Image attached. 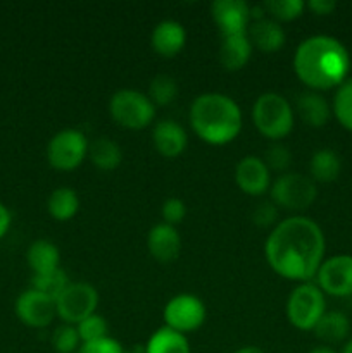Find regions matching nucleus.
I'll return each mask as SVG.
<instances>
[{"label":"nucleus","instance_id":"nucleus-1","mask_svg":"<svg viewBox=\"0 0 352 353\" xmlns=\"http://www.w3.org/2000/svg\"><path fill=\"white\" fill-rule=\"evenodd\" d=\"M323 230L306 216H292L273 228L264 245L269 268L290 281L307 283L316 278L324 261Z\"/></svg>","mask_w":352,"mask_h":353},{"label":"nucleus","instance_id":"nucleus-2","mask_svg":"<svg viewBox=\"0 0 352 353\" xmlns=\"http://www.w3.org/2000/svg\"><path fill=\"white\" fill-rule=\"evenodd\" d=\"M351 55L340 40L328 34H314L300 41L293 54L297 78L313 92L338 88L347 79Z\"/></svg>","mask_w":352,"mask_h":353},{"label":"nucleus","instance_id":"nucleus-3","mask_svg":"<svg viewBox=\"0 0 352 353\" xmlns=\"http://www.w3.org/2000/svg\"><path fill=\"white\" fill-rule=\"evenodd\" d=\"M190 124L197 137L209 145H226L240 134L244 117L238 103L224 93L197 97L190 107Z\"/></svg>","mask_w":352,"mask_h":353},{"label":"nucleus","instance_id":"nucleus-4","mask_svg":"<svg viewBox=\"0 0 352 353\" xmlns=\"http://www.w3.org/2000/svg\"><path fill=\"white\" fill-rule=\"evenodd\" d=\"M252 121L259 133L264 138L278 141L292 131L293 109L289 100L275 92L262 93L252 105Z\"/></svg>","mask_w":352,"mask_h":353},{"label":"nucleus","instance_id":"nucleus-5","mask_svg":"<svg viewBox=\"0 0 352 353\" xmlns=\"http://www.w3.org/2000/svg\"><path fill=\"white\" fill-rule=\"evenodd\" d=\"M326 312V299L314 283H300L286 300V317L300 331H313Z\"/></svg>","mask_w":352,"mask_h":353},{"label":"nucleus","instance_id":"nucleus-6","mask_svg":"<svg viewBox=\"0 0 352 353\" xmlns=\"http://www.w3.org/2000/svg\"><path fill=\"white\" fill-rule=\"evenodd\" d=\"M110 117L126 130H144L154 121L155 105L138 90H117L109 102Z\"/></svg>","mask_w":352,"mask_h":353},{"label":"nucleus","instance_id":"nucleus-7","mask_svg":"<svg viewBox=\"0 0 352 353\" xmlns=\"http://www.w3.org/2000/svg\"><path fill=\"white\" fill-rule=\"evenodd\" d=\"M269 193H271V202L276 207H282L290 212H302L314 203L317 188L311 176L300 172H285L273 183Z\"/></svg>","mask_w":352,"mask_h":353},{"label":"nucleus","instance_id":"nucleus-8","mask_svg":"<svg viewBox=\"0 0 352 353\" xmlns=\"http://www.w3.org/2000/svg\"><path fill=\"white\" fill-rule=\"evenodd\" d=\"M88 140L79 130H62L47 145V161L62 172L75 171L88 155Z\"/></svg>","mask_w":352,"mask_h":353},{"label":"nucleus","instance_id":"nucleus-9","mask_svg":"<svg viewBox=\"0 0 352 353\" xmlns=\"http://www.w3.org/2000/svg\"><path fill=\"white\" fill-rule=\"evenodd\" d=\"M99 293L90 283H69L64 292L55 299L57 316L68 324H78L95 314Z\"/></svg>","mask_w":352,"mask_h":353},{"label":"nucleus","instance_id":"nucleus-10","mask_svg":"<svg viewBox=\"0 0 352 353\" xmlns=\"http://www.w3.org/2000/svg\"><path fill=\"white\" fill-rule=\"evenodd\" d=\"M206 316L207 310L202 300L190 293L173 296L164 307L166 327L178 331L185 336L192 331L199 330L206 323Z\"/></svg>","mask_w":352,"mask_h":353},{"label":"nucleus","instance_id":"nucleus-11","mask_svg":"<svg viewBox=\"0 0 352 353\" xmlns=\"http://www.w3.org/2000/svg\"><path fill=\"white\" fill-rule=\"evenodd\" d=\"M316 285L324 295L345 296L352 295V255L340 254L324 259L316 272Z\"/></svg>","mask_w":352,"mask_h":353},{"label":"nucleus","instance_id":"nucleus-12","mask_svg":"<svg viewBox=\"0 0 352 353\" xmlns=\"http://www.w3.org/2000/svg\"><path fill=\"white\" fill-rule=\"evenodd\" d=\"M14 310L21 323L26 324L28 327H35V330L50 326L54 317L57 316L55 300L33 288L24 290L17 296Z\"/></svg>","mask_w":352,"mask_h":353},{"label":"nucleus","instance_id":"nucleus-13","mask_svg":"<svg viewBox=\"0 0 352 353\" xmlns=\"http://www.w3.org/2000/svg\"><path fill=\"white\" fill-rule=\"evenodd\" d=\"M211 16L223 37L245 34L251 26V6L244 0H214Z\"/></svg>","mask_w":352,"mask_h":353},{"label":"nucleus","instance_id":"nucleus-14","mask_svg":"<svg viewBox=\"0 0 352 353\" xmlns=\"http://www.w3.org/2000/svg\"><path fill=\"white\" fill-rule=\"evenodd\" d=\"M235 181L247 195L261 196L271 188V171L262 159L248 155L238 161L235 168Z\"/></svg>","mask_w":352,"mask_h":353},{"label":"nucleus","instance_id":"nucleus-15","mask_svg":"<svg viewBox=\"0 0 352 353\" xmlns=\"http://www.w3.org/2000/svg\"><path fill=\"white\" fill-rule=\"evenodd\" d=\"M147 248L152 257L157 262L168 264L178 259L182 250V238L175 226H169L166 223H159L148 231Z\"/></svg>","mask_w":352,"mask_h":353},{"label":"nucleus","instance_id":"nucleus-16","mask_svg":"<svg viewBox=\"0 0 352 353\" xmlns=\"http://www.w3.org/2000/svg\"><path fill=\"white\" fill-rule=\"evenodd\" d=\"M152 140H154L155 150L162 155V157L175 159L185 152L186 145H188V137L183 126H179L176 121L173 119H162L155 124L154 131H152Z\"/></svg>","mask_w":352,"mask_h":353},{"label":"nucleus","instance_id":"nucleus-17","mask_svg":"<svg viewBox=\"0 0 352 353\" xmlns=\"http://www.w3.org/2000/svg\"><path fill=\"white\" fill-rule=\"evenodd\" d=\"M150 43L155 54H159L161 57H175L183 50L186 43L185 28L178 21H161L152 31Z\"/></svg>","mask_w":352,"mask_h":353},{"label":"nucleus","instance_id":"nucleus-18","mask_svg":"<svg viewBox=\"0 0 352 353\" xmlns=\"http://www.w3.org/2000/svg\"><path fill=\"white\" fill-rule=\"evenodd\" d=\"M247 37L251 40L252 47L264 54H273L278 52L285 45L286 33L283 30L282 23L271 19V17H262L259 21H252L248 26Z\"/></svg>","mask_w":352,"mask_h":353},{"label":"nucleus","instance_id":"nucleus-19","mask_svg":"<svg viewBox=\"0 0 352 353\" xmlns=\"http://www.w3.org/2000/svg\"><path fill=\"white\" fill-rule=\"evenodd\" d=\"M252 50H254V47H252L247 33L223 37V41L219 45L221 65L228 71H240L251 61Z\"/></svg>","mask_w":352,"mask_h":353},{"label":"nucleus","instance_id":"nucleus-20","mask_svg":"<svg viewBox=\"0 0 352 353\" xmlns=\"http://www.w3.org/2000/svg\"><path fill=\"white\" fill-rule=\"evenodd\" d=\"M300 119L311 128H323L330 121L331 105L320 92H304L295 102Z\"/></svg>","mask_w":352,"mask_h":353},{"label":"nucleus","instance_id":"nucleus-21","mask_svg":"<svg viewBox=\"0 0 352 353\" xmlns=\"http://www.w3.org/2000/svg\"><path fill=\"white\" fill-rule=\"evenodd\" d=\"M313 331L317 340L331 347V345L344 343L347 340L349 334H351V321L344 312H338V310L328 312L326 310Z\"/></svg>","mask_w":352,"mask_h":353},{"label":"nucleus","instance_id":"nucleus-22","mask_svg":"<svg viewBox=\"0 0 352 353\" xmlns=\"http://www.w3.org/2000/svg\"><path fill=\"white\" fill-rule=\"evenodd\" d=\"M26 262L33 274H45L61 268V252L48 240H35L26 250Z\"/></svg>","mask_w":352,"mask_h":353},{"label":"nucleus","instance_id":"nucleus-23","mask_svg":"<svg viewBox=\"0 0 352 353\" xmlns=\"http://www.w3.org/2000/svg\"><path fill=\"white\" fill-rule=\"evenodd\" d=\"M88 159L100 171H114L123 161V150L114 140L100 137L88 145Z\"/></svg>","mask_w":352,"mask_h":353},{"label":"nucleus","instance_id":"nucleus-24","mask_svg":"<svg viewBox=\"0 0 352 353\" xmlns=\"http://www.w3.org/2000/svg\"><path fill=\"white\" fill-rule=\"evenodd\" d=\"M342 172V161L331 148H321L311 157L309 176L314 183H333Z\"/></svg>","mask_w":352,"mask_h":353},{"label":"nucleus","instance_id":"nucleus-25","mask_svg":"<svg viewBox=\"0 0 352 353\" xmlns=\"http://www.w3.org/2000/svg\"><path fill=\"white\" fill-rule=\"evenodd\" d=\"M144 353H192V348L185 334L164 326L148 338Z\"/></svg>","mask_w":352,"mask_h":353},{"label":"nucleus","instance_id":"nucleus-26","mask_svg":"<svg viewBox=\"0 0 352 353\" xmlns=\"http://www.w3.org/2000/svg\"><path fill=\"white\" fill-rule=\"evenodd\" d=\"M47 210L55 221H69L78 214L79 196L78 193L68 186L54 190L47 200Z\"/></svg>","mask_w":352,"mask_h":353},{"label":"nucleus","instance_id":"nucleus-27","mask_svg":"<svg viewBox=\"0 0 352 353\" xmlns=\"http://www.w3.org/2000/svg\"><path fill=\"white\" fill-rule=\"evenodd\" d=\"M331 112L338 123L352 133V78H347L337 88L331 102Z\"/></svg>","mask_w":352,"mask_h":353},{"label":"nucleus","instance_id":"nucleus-28","mask_svg":"<svg viewBox=\"0 0 352 353\" xmlns=\"http://www.w3.org/2000/svg\"><path fill=\"white\" fill-rule=\"evenodd\" d=\"M147 97L154 105H169L178 97V83L169 74H157L148 85Z\"/></svg>","mask_w":352,"mask_h":353},{"label":"nucleus","instance_id":"nucleus-29","mask_svg":"<svg viewBox=\"0 0 352 353\" xmlns=\"http://www.w3.org/2000/svg\"><path fill=\"white\" fill-rule=\"evenodd\" d=\"M69 283L71 281H69L64 269L59 268L55 271L45 272V274H33V278H31V288L38 290V292L45 293V295L52 296L55 300L64 292Z\"/></svg>","mask_w":352,"mask_h":353},{"label":"nucleus","instance_id":"nucleus-30","mask_svg":"<svg viewBox=\"0 0 352 353\" xmlns=\"http://www.w3.org/2000/svg\"><path fill=\"white\" fill-rule=\"evenodd\" d=\"M262 7L266 14L271 16V19L283 23V21H293L302 16L306 3L302 0H266Z\"/></svg>","mask_w":352,"mask_h":353},{"label":"nucleus","instance_id":"nucleus-31","mask_svg":"<svg viewBox=\"0 0 352 353\" xmlns=\"http://www.w3.org/2000/svg\"><path fill=\"white\" fill-rule=\"evenodd\" d=\"M76 331H78L81 343H88V341L102 340V338L109 336V324L102 316L92 314L81 323L76 324Z\"/></svg>","mask_w":352,"mask_h":353},{"label":"nucleus","instance_id":"nucleus-32","mask_svg":"<svg viewBox=\"0 0 352 353\" xmlns=\"http://www.w3.org/2000/svg\"><path fill=\"white\" fill-rule=\"evenodd\" d=\"M52 345H54L57 353H75L78 352L81 340L76 331V326L72 324H64V326L57 327L52 336Z\"/></svg>","mask_w":352,"mask_h":353},{"label":"nucleus","instance_id":"nucleus-33","mask_svg":"<svg viewBox=\"0 0 352 353\" xmlns=\"http://www.w3.org/2000/svg\"><path fill=\"white\" fill-rule=\"evenodd\" d=\"M262 161L268 165L269 171H286L292 164V152L285 145L273 143L268 147L266 157Z\"/></svg>","mask_w":352,"mask_h":353},{"label":"nucleus","instance_id":"nucleus-34","mask_svg":"<svg viewBox=\"0 0 352 353\" xmlns=\"http://www.w3.org/2000/svg\"><path fill=\"white\" fill-rule=\"evenodd\" d=\"M161 214H162V219H164L166 224L176 228V224H179L186 217L185 202H183L182 199L171 196V199H168L164 203H162Z\"/></svg>","mask_w":352,"mask_h":353},{"label":"nucleus","instance_id":"nucleus-35","mask_svg":"<svg viewBox=\"0 0 352 353\" xmlns=\"http://www.w3.org/2000/svg\"><path fill=\"white\" fill-rule=\"evenodd\" d=\"M252 221L259 228H271L278 224V207L269 200V202H261L255 205L252 212Z\"/></svg>","mask_w":352,"mask_h":353},{"label":"nucleus","instance_id":"nucleus-36","mask_svg":"<svg viewBox=\"0 0 352 353\" xmlns=\"http://www.w3.org/2000/svg\"><path fill=\"white\" fill-rule=\"evenodd\" d=\"M76 353H124V350L119 341L110 336H106L102 340L81 343Z\"/></svg>","mask_w":352,"mask_h":353},{"label":"nucleus","instance_id":"nucleus-37","mask_svg":"<svg viewBox=\"0 0 352 353\" xmlns=\"http://www.w3.org/2000/svg\"><path fill=\"white\" fill-rule=\"evenodd\" d=\"M306 7L317 16H328L337 9V2L335 0H309Z\"/></svg>","mask_w":352,"mask_h":353},{"label":"nucleus","instance_id":"nucleus-38","mask_svg":"<svg viewBox=\"0 0 352 353\" xmlns=\"http://www.w3.org/2000/svg\"><path fill=\"white\" fill-rule=\"evenodd\" d=\"M10 223H12V216H10V210L0 202V240L7 234L9 231Z\"/></svg>","mask_w":352,"mask_h":353},{"label":"nucleus","instance_id":"nucleus-39","mask_svg":"<svg viewBox=\"0 0 352 353\" xmlns=\"http://www.w3.org/2000/svg\"><path fill=\"white\" fill-rule=\"evenodd\" d=\"M235 353H266L264 350H262V348H259V347H252V345H248V347H242V348H238L237 352Z\"/></svg>","mask_w":352,"mask_h":353},{"label":"nucleus","instance_id":"nucleus-40","mask_svg":"<svg viewBox=\"0 0 352 353\" xmlns=\"http://www.w3.org/2000/svg\"><path fill=\"white\" fill-rule=\"evenodd\" d=\"M309 353H337L335 348L328 347V345H320V347H314Z\"/></svg>","mask_w":352,"mask_h":353},{"label":"nucleus","instance_id":"nucleus-41","mask_svg":"<svg viewBox=\"0 0 352 353\" xmlns=\"http://www.w3.org/2000/svg\"><path fill=\"white\" fill-rule=\"evenodd\" d=\"M342 353H352V340H349L347 343L344 345V348H342Z\"/></svg>","mask_w":352,"mask_h":353},{"label":"nucleus","instance_id":"nucleus-42","mask_svg":"<svg viewBox=\"0 0 352 353\" xmlns=\"http://www.w3.org/2000/svg\"><path fill=\"white\" fill-rule=\"evenodd\" d=\"M124 353H130V352H124Z\"/></svg>","mask_w":352,"mask_h":353}]
</instances>
